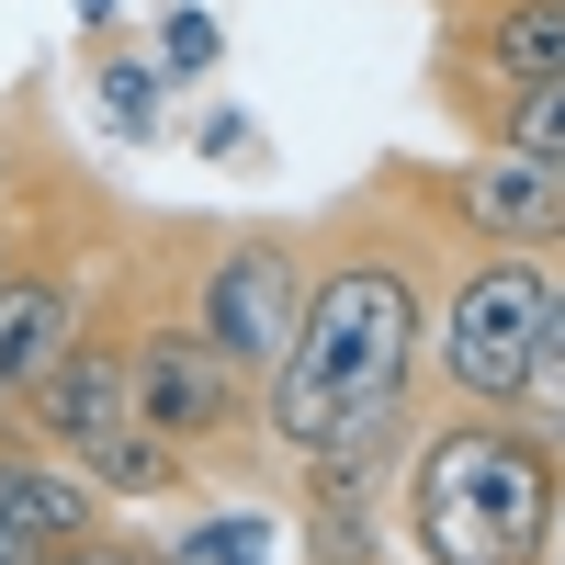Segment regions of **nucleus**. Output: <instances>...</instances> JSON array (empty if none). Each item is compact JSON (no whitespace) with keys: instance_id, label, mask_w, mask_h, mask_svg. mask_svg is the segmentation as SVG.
<instances>
[{"instance_id":"nucleus-1","label":"nucleus","mask_w":565,"mask_h":565,"mask_svg":"<svg viewBox=\"0 0 565 565\" xmlns=\"http://www.w3.org/2000/svg\"><path fill=\"white\" fill-rule=\"evenodd\" d=\"M441 271H452V238L385 170L306 215V306H295V340H282L271 385H260V441L282 463H306L317 441H340L351 418L396 407V396H430L418 373H430Z\"/></svg>"},{"instance_id":"nucleus-2","label":"nucleus","mask_w":565,"mask_h":565,"mask_svg":"<svg viewBox=\"0 0 565 565\" xmlns=\"http://www.w3.org/2000/svg\"><path fill=\"white\" fill-rule=\"evenodd\" d=\"M565 396L532 407H418L396 463V532L418 565H554Z\"/></svg>"},{"instance_id":"nucleus-3","label":"nucleus","mask_w":565,"mask_h":565,"mask_svg":"<svg viewBox=\"0 0 565 565\" xmlns=\"http://www.w3.org/2000/svg\"><path fill=\"white\" fill-rule=\"evenodd\" d=\"M114 295H125V396H136V430L170 441L193 476L282 487V452L260 441V385L193 328V306L170 295V271L148 249H125Z\"/></svg>"},{"instance_id":"nucleus-4","label":"nucleus","mask_w":565,"mask_h":565,"mask_svg":"<svg viewBox=\"0 0 565 565\" xmlns=\"http://www.w3.org/2000/svg\"><path fill=\"white\" fill-rule=\"evenodd\" d=\"M554 271L532 249H452L441 306H430V407H532L543 396V328H554Z\"/></svg>"},{"instance_id":"nucleus-5","label":"nucleus","mask_w":565,"mask_h":565,"mask_svg":"<svg viewBox=\"0 0 565 565\" xmlns=\"http://www.w3.org/2000/svg\"><path fill=\"white\" fill-rule=\"evenodd\" d=\"M385 181L441 226L452 249H532L565 260V159H521V148H476V159H385Z\"/></svg>"},{"instance_id":"nucleus-6","label":"nucleus","mask_w":565,"mask_h":565,"mask_svg":"<svg viewBox=\"0 0 565 565\" xmlns=\"http://www.w3.org/2000/svg\"><path fill=\"white\" fill-rule=\"evenodd\" d=\"M565 79V0H452L430 45V103L452 125H476L509 90Z\"/></svg>"},{"instance_id":"nucleus-7","label":"nucleus","mask_w":565,"mask_h":565,"mask_svg":"<svg viewBox=\"0 0 565 565\" xmlns=\"http://www.w3.org/2000/svg\"><path fill=\"white\" fill-rule=\"evenodd\" d=\"M68 204H79V193H68ZM68 204H57V215H68ZM57 215H34L23 249H12V271H0V385H12V396L79 340V317L103 306V282H114V260H125V249L68 260V249H57Z\"/></svg>"},{"instance_id":"nucleus-8","label":"nucleus","mask_w":565,"mask_h":565,"mask_svg":"<svg viewBox=\"0 0 565 565\" xmlns=\"http://www.w3.org/2000/svg\"><path fill=\"white\" fill-rule=\"evenodd\" d=\"M57 204H68V159L45 148V103L12 90V103H0V226H34Z\"/></svg>"},{"instance_id":"nucleus-9","label":"nucleus","mask_w":565,"mask_h":565,"mask_svg":"<svg viewBox=\"0 0 565 565\" xmlns=\"http://www.w3.org/2000/svg\"><path fill=\"white\" fill-rule=\"evenodd\" d=\"M90 103H103V125H114V148H159L170 136V68L148 57V45H90Z\"/></svg>"},{"instance_id":"nucleus-10","label":"nucleus","mask_w":565,"mask_h":565,"mask_svg":"<svg viewBox=\"0 0 565 565\" xmlns=\"http://www.w3.org/2000/svg\"><path fill=\"white\" fill-rule=\"evenodd\" d=\"M181 565H282V509L260 498H238V509H193V521H181V532H159Z\"/></svg>"},{"instance_id":"nucleus-11","label":"nucleus","mask_w":565,"mask_h":565,"mask_svg":"<svg viewBox=\"0 0 565 565\" xmlns=\"http://www.w3.org/2000/svg\"><path fill=\"white\" fill-rule=\"evenodd\" d=\"M476 148H521V159H565V79H543V90H509V103H487L476 125Z\"/></svg>"},{"instance_id":"nucleus-12","label":"nucleus","mask_w":565,"mask_h":565,"mask_svg":"<svg viewBox=\"0 0 565 565\" xmlns=\"http://www.w3.org/2000/svg\"><path fill=\"white\" fill-rule=\"evenodd\" d=\"M148 57L170 68V90H204L226 68V23L193 12V0H159V23H148Z\"/></svg>"},{"instance_id":"nucleus-13","label":"nucleus","mask_w":565,"mask_h":565,"mask_svg":"<svg viewBox=\"0 0 565 565\" xmlns=\"http://www.w3.org/2000/svg\"><path fill=\"white\" fill-rule=\"evenodd\" d=\"M12 452V441H0ZM0 565H45V532L23 521V498H12V476H0Z\"/></svg>"},{"instance_id":"nucleus-14","label":"nucleus","mask_w":565,"mask_h":565,"mask_svg":"<svg viewBox=\"0 0 565 565\" xmlns=\"http://www.w3.org/2000/svg\"><path fill=\"white\" fill-rule=\"evenodd\" d=\"M193 148H204V159H249L260 136H249V114H226V103H215V114L193 125Z\"/></svg>"},{"instance_id":"nucleus-15","label":"nucleus","mask_w":565,"mask_h":565,"mask_svg":"<svg viewBox=\"0 0 565 565\" xmlns=\"http://www.w3.org/2000/svg\"><path fill=\"white\" fill-rule=\"evenodd\" d=\"M136 554H148V543H125V532H90V543H57L45 565H136Z\"/></svg>"},{"instance_id":"nucleus-16","label":"nucleus","mask_w":565,"mask_h":565,"mask_svg":"<svg viewBox=\"0 0 565 565\" xmlns=\"http://www.w3.org/2000/svg\"><path fill=\"white\" fill-rule=\"evenodd\" d=\"M543 396H565V271H554V328H543Z\"/></svg>"},{"instance_id":"nucleus-17","label":"nucleus","mask_w":565,"mask_h":565,"mask_svg":"<svg viewBox=\"0 0 565 565\" xmlns=\"http://www.w3.org/2000/svg\"><path fill=\"white\" fill-rule=\"evenodd\" d=\"M0 441H23V396L12 385H0Z\"/></svg>"},{"instance_id":"nucleus-18","label":"nucleus","mask_w":565,"mask_h":565,"mask_svg":"<svg viewBox=\"0 0 565 565\" xmlns=\"http://www.w3.org/2000/svg\"><path fill=\"white\" fill-rule=\"evenodd\" d=\"M136 565H181V554H170V543H148V554H136Z\"/></svg>"}]
</instances>
